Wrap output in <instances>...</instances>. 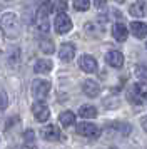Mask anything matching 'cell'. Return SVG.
Returning a JSON list of instances; mask_svg holds the SVG:
<instances>
[{
    "instance_id": "cell-15",
    "label": "cell",
    "mask_w": 147,
    "mask_h": 149,
    "mask_svg": "<svg viewBox=\"0 0 147 149\" xmlns=\"http://www.w3.org/2000/svg\"><path fill=\"white\" fill-rule=\"evenodd\" d=\"M59 121L64 127H70L72 124H75V114H74L72 111H64L59 116Z\"/></svg>"
},
{
    "instance_id": "cell-3",
    "label": "cell",
    "mask_w": 147,
    "mask_h": 149,
    "mask_svg": "<svg viewBox=\"0 0 147 149\" xmlns=\"http://www.w3.org/2000/svg\"><path fill=\"white\" fill-rule=\"evenodd\" d=\"M50 91V82L49 81H42V79H35L32 82V95L39 101H44Z\"/></svg>"
},
{
    "instance_id": "cell-26",
    "label": "cell",
    "mask_w": 147,
    "mask_h": 149,
    "mask_svg": "<svg viewBox=\"0 0 147 149\" xmlns=\"http://www.w3.org/2000/svg\"><path fill=\"white\" fill-rule=\"evenodd\" d=\"M142 127L147 131V117H144V119H142Z\"/></svg>"
},
{
    "instance_id": "cell-10",
    "label": "cell",
    "mask_w": 147,
    "mask_h": 149,
    "mask_svg": "<svg viewBox=\"0 0 147 149\" xmlns=\"http://www.w3.org/2000/svg\"><path fill=\"white\" fill-rule=\"evenodd\" d=\"M82 91H84V94L89 95V97H95V95H99L100 92V86L97 84L95 81H85L82 84Z\"/></svg>"
},
{
    "instance_id": "cell-17",
    "label": "cell",
    "mask_w": 147,
    "mask_h": 149,
    "mask_svg": "<svg viewBox=\"0 0 147 149\" xmlns=\"http://www.w3.org/2000/svg\"><path fill=\"white\" fill-rule=\"evenodd\" d=\"M90 7V0H74V8L79 12H85Z\"/></svg>"
},
{
    "instance_id": "cell-7",
    "label": "cell",
    "mask_w": 147,
    "mask_h": 149,
    "mask_svg": "<svg viewBox=\"0 0 147 149\" xmlns=\"http://www.w3.org/2000/svg\"><path fill=\"white\" fill-rule=\"evenodd\" d=\"M105 62L109 65L119 69V67L124 65V55H122V52H119V50H110V52H107V55H105Z\"/></svg>"
},
{
    "instance_id": "cell-13",
    "label": "cell",
    "mask_w": 147,
    "mask_h": 149,
    "mask_svg": "<svg viewBox=\"0 0 147 149\" xmlns=\"http://www.w3.org/2000/svg\"><path fill=\"white\" fill-rule=\"evenodd\" d=\"M130 32H132L134 37L144 39L147 35V25L144 22H132V24H130Z\"/></svg>"
},
{
    "instance_id": "cell-11",
    "label": "cell",
    "mask_w": 147,
    "mask_h": 149,
    "mask_svg": "<svg viewBox=\"0 0 147 149\" xmlns=\"http://www.w3.org/2000/svg\"><path fill=\"white\" fill-rule=\"evenodd\" d=\"M129 12H130L132 17H139V19L140 17H146L147 15V3L146 2H142V0H139V2H135V3L130 5Z\"/></svg>"
},
{
    "instance_id": "cell-12",
    "label": "cell",
    "mask_w": 147,
    "mask_h": 149,
    "mask_svg": "<svg viewBox=\"0 0 147 149\" xmlns=\"http://www.w3.org/2000/svg\"><path fill=\"white\" fill-rule=\"evenodd\" d=\"M112 35H114V39L115 40H119V42H124L127 39V35H129V30H127L126 27V24H115L112 29Z\"/></svg>"
},
{
    "instance_id": "cell-5",
    "label": "cell",
    "mask_w": 147,
    "mask_h": 149,
    "mask_svg": "<svg viewBox=\"0 0 147 149\" xmlns=\"http://www.w3.org/2000/svg\"><path fill=\"white\" fill-rule=\"evenodd\" d=\"M32 112H33V117L40 122H45L50 117V111H49V107H47V104L44 101L35 102L32 106Z\"/></svg>"
},
{
    "instance_id": "cell-4",
    "label": "cell",
    "mask_w": 147,
    "mask_h": 149,
    "mask_svg": "<svg viewBox=\"0 0 147 149\" xmlns=\"http://www.w3.org/2000/svg\"><path fill=\"white\" fill-rule=\"evenodd\" d=\"M77 132L89 139H97L100 136V129L90 122H80V124H77Z\"/></svg>"
},
{
    "instance_id": "cell-14",
    "label": "cell",
    "mask_w": 147,
    "mask_h": 149,
    "mask_svg": "<svg viewBox=\"0 0 147 149\" xmlns=\"http://www.w3.org/2000/svg\"><path fill=\"white\" fill-rule=\"evenodd\" d=\"M33 70L37 74H47V72H50L52 70V61L50 59H40V61L35 62Z\"/></svg>"
},
{
    "instance_id": "cell-28",
    "label": "cell",
    "mask_w": 147,
    "mask_h": 149,
    "mask_svg": "<svg viewBox=\"0 0 147 149\" xmlns=\"http://www.w3.org/2000/svg\"><path fill=\"white\" fill-rule=\"evenodd\" d=\"M146 47H147V44H146Z\"/></svg>"
},
{
    "instance_id": "cell-25",
    "label": "cell",
    "mask_w": 147,
    "mask_h": 149,
    "mask_svg": "<svg viewBox=\"0 0 147 149\" xmlns=\"http://www.w3.org/2000/svg\"><path fill=\"white\" fill-rule=\"evenodd\" d=\"M94 5H95V8H104L105 7V0H94Z\"/></svg>"
},
{
    "instance_id": "cell-23",
    "label": "cell",
    "mask_w": 147,
    "mask_h": 149,
    "mask_svg": "<svg viewBox=\"0 0 147 149\" xmlns=\"http://www.w3.org/2000/svg\"><path fill=\"white\" fill-rule=\"evenodd\" d=\"M129 99H130V102H134V104H142V101H140L139 97H137V94H135V92H130V94H129Z\"/></svg>"
},
{
    "instance_id": "cell-16",
    "label": "cell",
    "mask_w": 147,
    "mask_h": 149,
    "mask_svg": "<svg viewBox=\"0 0 147 149\" xmlns=\"http://www.w3.org/2000/svg\"><path fill=\"white\" fill-rule=\"evenodd\" d=\"M79 116L80 117H85V119H94L97 116V109L94 106H82L79 109Z\"/></svg>"
},
{
    "instance_id": "cell-19",
    "label": "cell",
    "mask_w": 147,
    "mask_h": 149,
    "mask_svg": "<svg viewBox=\"0 0 147 149\" xmlns=\"http://www.w3.org/2000/svg\"><path fill=\"white\" fill-rule=\"evenodd\" d=\"M40 49H42L45 54H52V52H53V44H52V40H49V39L40 40Z\"/></svg>"
},
{
    "instance_id": "cell-8",
    "label": "cell",
    "mask_w": 147,
    "mask_h": 149,
    "mask_svg": "<svg viewBox=\"0 0 147 149\" xmlns=\"http://www.w3.org/2000/svg\"><path fill=\"white\" fill-rule=\"evenodd\" d=\"M42 137L45 139V141H59L60 139V129L57 126H45V127L42 129Z\"/></svg>"
},
{
    "instance_id": "cell-27",
    "label": "cell",
    "mask_w": 147,
    "mask_h": 149,
    "mask_svg": "<svg viewBox=\"0 0 147 149\" xmlns=\"http://www.w3.org/2000/svg\"><path fill=\"white\" fill-rule=\"evenodd\" d=\"M115 2H119V3H122V2H124V0H115Z\"/></svg>"
},
{
    "instance_id": "cell-18",
    "label": "cell",
    "mask_w": 147,
    "mask_h": 149,
    "mask_svg": "<svg viewBox=\"0 0 147 149\" xmlns=\"http://www.w3.org/2000/svg\"><path fill=\"white\" fill-rule=\"evenodd\" d=\"M134 92L139 95V97H147V84L144 82H139L134 86Z\"/></svg>"
},
{
    "instance_id": "cell-22",
    "label": "cell",
    "mask_w": 147,
    "mask_h": 149,
    "mask_svg": "<svg viewBox=\"0 0 147 149\" xmlns=\"http://www.w3.org/2000/svg\"><path fill=\"white\" fill-rule=\"evenodd\" d=\"M53 8H55L57 12H65V10H67L65 0H59V2H55V3H53Z\"/></svg>"
},
{
    "instance_id": "cell-21",
    "label": "cell",
    "mask_w": 147,
    "mask_h": 149,
    "mask_svg": "<svg viewBox=\"0 0 147 149\" xmlns=\"http://www.w3.org/2000/svg\"><path fill=\"white\" fill-rule=\"evenodd\" d=\"M7 102H8V99H7V94L3 89H0V111H3V109L7 107Z\"/></svg>"
},
{
    "instance_id": "cell-9",
    "label": "cell",
    "mask_w": 147,
    "mask_h": 149,
    "mask_svg": "<svg viewBox=\"0 0 147 149\" xmlns=\"http://www.w3.org/2000/svg\"><path fill=\"white\" fill-rule=\"evenodd\" d=\"M74 55H75V47H74V44H62V47L59 50V57L62 59L64 62H70L74 59Z\"/></svg>"
},
{
    "instance_id": "cell-24",
    "label": "cell",
    "mask_w": 147,
    "mask_h": 149,
    "mask_svg": "<svg viewBox=\"0 0 147 149\" xmlns=\"http://www.w3.org/2000/svg\"><path fill=\"white\" fill-rule=\"evenodd\" d=\"M28 141L30 144H33V131H27L25 132V142Z\"/></svg>"
},
{
    "instance_id": "cell-6",
    "label": "cell",
    "mask_w": 147,
    "mask_h": 149,
    "mask_svg": "<svg viewBox=\"0 0 147 149\" xmlns=\"http://www.w3.org/2000/svg\"><path fill=\"white\" fill-rule=\"evenodd\" d=\"M79 67L84 70V72H89L92 74L97 70V61L94 59L92 55H82L79 59Z\"/></svg>"
},
{
    "instance_id": "cell-1",
    "label": "cell",
    "mask_w": 147,
    "mask_h": 149,
    "mask_svg": "<svg viewBox=\"0 0 147 149\" xmlns=\"http://www.w3.org/2000/svg\"><path fill=\"white\" fill-rule=\"evenodd\" d=\"M0 30L7 39H17L20 34V22L15 14H3L0 17Z\"/></svg>"
},
{
    "instance_id": "cell-2",
    "label": "cell",
    "mask_w": 147,
    "mask_h": 149,
    "mask_svg": "<svg viewBox=\"0 0 147 149\" xmlns=\"http://www.w3.org/2000/svg\"><path fill=\"white\" fill-rule=\"evenodd\" d=\"M53 27L57 30V34H67V32H70L72 30V20H70V17L65 14V12H59L57 17H55V20H53Z\"/></svg>"
},
{
    "instance_id": "cell-20",
    "label": "cell",
    "mask_w": 147,
    "mask_h": 149,
    "mask_svg": "<svg viewBox=\"0 0 147 149\" xmlns=\"http://www.w3.org/2000/svg\"><path fill=\"white\" fill-rule=\"evenodd\" d=\"M135 75L140 79H147V65H137L135 67Z\"/></svg>"
}]
</instances>
